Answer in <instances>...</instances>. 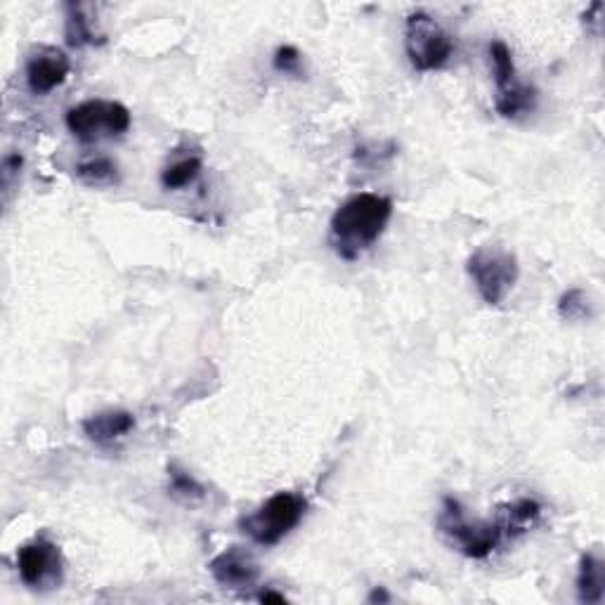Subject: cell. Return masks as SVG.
<instances>
[{"label": "cell", "instance_id": "obj_20", "mask_svg": "<svg viewBox=\"0 0 605 605\" xmlns=\"http://www.w3.org/2000/svg\"><path fill=\"white\" fill-rule=\"evenodd\" d=\"M261 601L263 603H287L289 598L285 594H279V591H273V589H265L263 594H261Z\"/></svg>", "mask_w": 605, "mask_h": 605}, {"label": "cell", "instance_id": "obj_2", "mask_svg": "<svg viewBox=\"0 0 605 605\" xmlns=\"http://www.w3.org/2000/svg\"><path fill=\"white\" fill-rule=\"evenodd\" d=\"M305 508V496L295 492H277L261 508H255L251 516L241 518L239 528L251 542L275 546L301 526Z\"/></svg>", "mask_w": 605, "mask_h": 605}, {"label": "cell", "instance_id": "obj_5", "mask_svg": "<svg viewBox=\"0 0 605 605\" xmlns=\"http://www.w3.org/2000/svg\"><path fill=\"white\" fill-rule=\"evenodd\" d=\"M405 50L414 70L428 74L445 70L452 60L454 43L428 12L416 10L405 22Z\"/></svg>", "mask_w": 605, "mask_h": 605}, {"label": "cell", "instance_id": "obj_16", "mask_svg": "<svg viewBox=\"0 0 605 605\" xmlns=\"http://www.w3.org/2000/svg\"><path fill=\"white\" fill-rule=\"evenodd\" d=\"M201 168H204V161H201L199 154L182 156L161 171V185H164V190L173 192L185 190V187L197 182V178L201 176Z\"/></svg>", "mask_w": 605, "mask_h": 605}, {"label": "cell", "instance_id": "obj_15", "mask_svg": "<svg viewBox=\"0 0 605 605\" xmlns=\"http://www.w3.org/2000/svg\"><path fill=\"white\" fill-rule=\"evenodd\" d=\"M76 178L86 187H114L121 182V171L114 159L98 154V156H88L84 161H78Z\"/></svg>", "mask_w": 605, "mask_h": 605}, {"label": "cell", "instance_id": "obj_13", "mask_svg": "<svg viewBox=\"0 0 605 605\" xmlns=\"http://www.w3.org/2000/svg\"><path fill=\"white\" fill-rule=\"evenodd\" d=\"M540 516H542V504L537 500H530V496H520V500L511 502L502 508L496 522L502 526L504 537H520L526 534L537 520H540Z\"/></svg>", "mask_w": 605, "mask_h": 605}, {"label": "cell", "instance_id": "obj_19", "mask_svg": "<svg viewBox=\"0 0 605 605\" xmlns=\"http://www.w3.org/2000/svg\"><path fill=\"white\" fill-rule=\"evenodd\" d=\"M273 66H275L279 74L301 76L303 74V55H301V50L293 48V46H279L275 50Z\"/></svg>", "mask_w": 605, "mask_h": 605}, {"label": "cell", "instance_id": "obj_11", "mask_svg": "<svg viewBox=\"0 0 605 605\" xmlns=\"http://www.w3.org/2000/svg\"><path fill=\"white\" fill-rule=\"evenodd\" d=\"M136 430V416L126 409H104L88 416L84 421V433L100 448H112Z\"/></svg>", "mask_w": 605, "mask_h": 605}, {"label": "cell", "instance_id": "obj_7", "mask_svg": "<svg viewBox=\"0 0 605 605\" xmlns=\"http://www.w3.org/2000/svg\"><path fill=\"white\" fill-rule=\"evenodd\" d=\"M490 60L494 66V84L496 98L494 110L504 118H518L522 114H530L537 104V90L528 84H522L516 72L514 52L504 40L490 43Z\"/></svg>", "mask_w": 605, "mask_h": 605}, {"label": "cell", "instance_id": "obj_1", "mask_svg": "<svg viewBox=\"0 0 605 605\" xmlns=\"http://www.w3.org/2000/svg\"><path fill=\"white\" fill-rule=\"evenodd\" d=\"M393 218V201L383 194L360 192L336 209L329 225L331 247L339 259L353 263L369 251Z\"/></svg>", "mask_w": 605, "mask_h": 605}, {"label": "cell", "instance_id": "obj_8", "mask_svg": "<svg viewBox=\"0 0 605 605\" xmlns=\"http://www.w3.org/2000/svg\"><path fill=\"white\" fill-rule=\"evenodd\" d=\"M17 572L29 589L60 587L64 580L62 549L48 537H36L17 551Z\"/></svg>", "mask_w": 605, "mask_h": 605}, {"label": "cell", "instance_id": "obj_21", "mask_svg": "<svg viewBox=\"0 0 605 605\" xmlns=\"http://www.w3.org/2000/svg\"><path fill=\"white\" fill-rule=\"evenodd\" d=\"M367 601L369 603H388V601H391V596H388V591L383 587H376Z\"/></svg>", "mask_w": 605, "mask_h": 605}, {"label": "cell", "instance_id": "obj_18", "mask_svg": "<svg viewBox=\"0 0 605 605\" xmlns=\"http://www.w3.org/2000/svg\"><path fill=\"white\" fill-rule=\"evenodd\" d=\"M558 315L568 322H580L591 317V303L589 295L582 289H570L560 295L558 301Z\"/></svg>", "mask_w": 605, "mask_h": 605}, {"label": "cell", "instance_id": "obj_6", "mask_svg": "<svg viewBox=\"0 0 605 605\" xmlns=\"http://www.w3.org/2000/svg\"><path fill=\"white\" fill-rule=\"evenodd\" d=\"M64 124L80 142H98L104 138H121L130 130L128 106L114 100H86L72 106Z\"/></svg>", "mask_w": 605, "mask_h": 605}, {"label": "cell", "instance_id": "obj_4", "mask_svg": "<svg viewBox=\"0 0 605 605\" xmlns=\"http://www.w3.org/2000/svg\"><path fill=\"white\" fill-rule=\"evenodd\" d=\"M466 273L476 285L480 299L496 307L506 301L511 289L516 287L520 267L518 259L511 251L500 247H482L470 253L466 261Z\"/></svg>", "mask_w": 605, "mask_h": 605}, {"label": "cell", "instance_id": "obj_12", "mask_svg": "<svg viewBox=\"0 0 605 605\" xmlns=\"http://www.w3.org/2000/svg\"><path fill=\"white\" fill-rule=\"evenodd\" d=\"M605 596V566L598 554L587 551L577 570V598L587 605H598Z\"/></svg>", "mask_w": 605, "mask_h": 605}, {"label": "cell", "instance_id": "obj_3", "mask_svg": "<svg viewBox=\"0 0 605 605\" xmlns=\"http://www.w3.org/2000/svg\"><path fill=\"white\" fill-rule=\"evenodd\" d=\"M438 530L445 540L466 558L482 560L500 546L506 537L500 522H470L464 516L462 504L454 496H445L438 516Z\"/></svg>", "mask_w": 605, "mask_h": 605}, {"label": "cell", "instance_id": "obj_14", "mask_svg": "<svg viewBox=\"0 0 605 605\" xmlns=\"http://www.w3.org/2000/svg\"><path fill=\"white\" fill-rule=\"evenodd\" d=\"M66 20H64V40L70 48H88L104 43L102 34L96 31L92 20L86 15V5L66 3Z\"/></svg>", "mask_w": 605, "mask_h": 605}, {"label": "cell", "instance_id": "obj_10", "mask_svg": "<svg viewBox=\"0 0 605 605\" xmlns=\"http://www.w3.org/2000/svg\"><path fill=\"white\" fill-rule=\"evenodd\" d=\"M209 570L213 580L225 589H249L259 582L261 577L259 560H255L251 551H247L244 546H230L220 551V554L209 563Z\"/></svg>", "mask_w": 605, "mask_h": 605}, {"label": "cell", "instance_id": "obj_9", "mask_svg": "<svg viewBox=\"0 0 605 605\" xmlns=\"http://www.w3.org/2000/svg\"><path fill=\"white\" fill-rule=\"evenodd\" d=\"M72 72V60L66 52L52 46H38L26 60V86L34 96H50L58 90Z\"/></svg>", "mask_w": 605, "mask_h": 605}, {"label": "cell", "instance_id": "obj_17", "mask_svg": "<svg viewBox=\"0 0 605 605\" xmlns=\"http://www.w3.org/2000/svg\"><path fill=\"white\" fill-rule=\"evenodd\" d=\"M168 494L180 504H194V502L204 500L206 488L201 486L192 474H187L185 468H180L178 464H171L168 466Z\"/></svg>", "mask_w": 605, "mask_h": 605}]
</instances>
